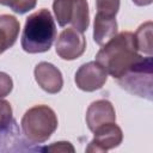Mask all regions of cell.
<instances>
[{
    "mask_svg": "<svg viewBox=\"0 0 153 153\" xmlns=\"http://www.w3.org/2000/svg\"><path fill=\"white\" fill-rule=\"evenodd\" d=\"M135 36L122 31L110 38L96 55V61L114 79L121 78L140 57Z\"/></svg>",
    "mask_w": 153,
    "mask_h": 153,
    "instance_id": "6da1fadb",
    "label": "cell"
},
{
    "mask_svg": "<svg viewBox=\"0 0 153 153\" xmlns=\"http://www.w3.org/2000/svg\"><path fill=\"white\" fill-rule=\"evenodd\" d=\"M56 38V25L51 13L41 8L26 18L20 44L24 51L38 54L48 51Z\"/></svg>",
    "mask_w": 153,
    "mask_h": 153,
    "instance_id": "7a4b0ae2",
    "label": "cell"
},
{
    "mask_svg": "<svg viewBox=\"0 0 153 153\" xmlns=\"http://www.w3.org/2000/svg\"><path fill=\"white\" fill-rule=\"evenodd\" d=\"M20 126L29 142L43 143L56 130L57 117L55 111L48 105H35L24 114Z\"/></svg>",
    "mask_w": 153,
    "mask_h": 153,
    "instance_id": "3957f363",
    "label": "cell"
},
{
    "mask_svg": "<svg viewBox=\"0 0 153 153\" xmlns=\"http://www.w3.org/2000/svg\"><path fill=\"white\" fill-rule=\"evenodd\" d=\"M152 56H141L121 78L117 82L122 88L131 94L152 99Z\"/></svg>",
    "mask_w": 153,
    "mask_h": 153,
    "instance_id": "277c9868",
    "label": "cell"
},
{
    "mask_svg": "<svg viewBox=\"0 0 153 153\" xmlns=\"http://www.w3.org/2000/svg\"><path fill=\"white\" fill-rule=\"evenodd\" d=\"M53 10L60 26L72 24L73 29L85 32L90 25L87 0H54Z\"/></svg>",
    "mask_w": 153,
    "mask_h": 153,
    "instance_id": "5b68a950",
    "label": "cell"
},
{
    "mask_svg": "<svg viewBox=\"0 0 153 153\" xmlns=\"http://www.w3.org/2000/svg\"><path fill=\"white\" fill-rule=\"evenodd\" d=\"M55 49L56 54L62 60L72 61L84 54L86 49V39L82 32H79L73 27L65 29L57 37Z\"/></svg>",
    "mask_w": 153,
    "mask_h": 153,
    "instance_id": "8992f818",
    "label": "cell"
},
{
    "mask_svg": "<svg viewBox=\"0 0 153 153\" xmlns=\"http://www.w3.org/2000/svg\"><path fill=\"white\" fill-rule=\"evenodd\" d=\"M108 79V73L97 62L90 61L79 67L75 73V84L78 88L85 92H93L104 86Z\"/></svg>",
    "mask_w": 153,
    "mask_h": 153,
    "instance_id": "52a82bcc",
    "label": "cell"
},
{
    "mask_svg": "<svg viewBox=\"0 0 153 153\" xmlns=\"http://www.w3.org/2000/svg\"><path fill=\"white\" fill-rule=\"evenodd\" d=\"M93 134H94L93 140L86 147L87 153L106 152L109 149L120 146V143L123 140L122 129L116 124V122L108 123L97 128L93 131Z\"/></svg>",
    "mask_w": 153,
    "mask_h": 153,
    "instance_id": "ba28073f",
    "label": "cell"
},
{
    "mask_svg": "<svg viewBox=\"0 0 153 153\" xmlns=\"http://www.w3.org/2000/svg\"><path fill=\"white\" fill-rule=\"evenodd\" d=\"M35 79L38 86L45 91L47 93L55 94L62 90L63 86V78L57 67L49 62H39L36 65L35 71Z\"/></svg>",
    "mask_w": 153,
    "mask_h": 153,
    "instance_id": "9c48e42d",
    "label": "cell"
},
{
    "mask_svg": "<svg viewBox=\"0 0 153 153\" xmlns=\"http://www.w3.org/2000/svg\"><path fill=\"white\" fill-rule=\"evenodd\" d=\"M112 122H116V112L109 100L98 99L90 104L86 111V124L92 133L97 128Z\"/></svg>",
    "mask_w": 153,
    "mask_h": 153,
    "instance_id": "30bf717a",
    "label": "cell"
},
{
    "mask_svg": "<svg viewBox=\"0 0 153 153\" xmlns=\"http://www.w3.org/2000/svg\"><path fill=\"white\" fill-rule=\"evenodd\" d=\"M117 33L116 14L105 11H97L93 23V39L98 45H103Z\"/></svg>",
    "mask_w": 153,
    "mask_h": 153,
    "instance_id": "8fae6325",
    "label": "cell"
},
{
    "mask_svg": "<svg viewBox=\"0 0 153 153\" xmlns=\"http://www.w3.org/2000/svg\"><path fill=\"white\" fill-rule=\"evenodd\" d=\"M20 24L14 16H0V54L11 48L19 35Z\"/></svg>",
    "mask_w": 153,
    "mask_h": 153,
    "instance_id": "7c38bea8",
    "label": "cell"
},
{
    "mask_svg": "<svg viewBox=\"0 0 153 153\" xmlns=\"http://www.w3.org/2000/svg\"><path fill=\"white\" fill-rule=\"evenodd\" d=\"M152 22H146L139 26L136 32L134 33L137 50L152 56L153 50V41H152Z\"/></svg>",
    "mask_w": 153,
    "mask_h": 153,
    "instance_id": "4fadbf2b",
    "label": "cell"
},
{
    "mask_svg": "<svg viewBox=\"0 0 153 153\" xmlns=\"http://www.w3.org/2000/svg\"><path fill=\"white\" fill-rule=\"evenodd\" d=\"M37 0H0V5L10 7L18 14H25L26 12L36 7Z\"/></svg>",
    "mask_w": 153,
    "mask_h": 153,
    "instance_id": "5bb4252c",
    "label": "cell"
},
{
    "mask_svg": "<svg viewBox=\"0 0 153 153\" xmlns=\"http://www.w3.org/2000/svg\"><path fill=\"white\" fill-rule=\"evenodd\" d=\"M14 123L12 116V106L10 102L0 99V133L7 131Z\"/></svg>",
    "mask_w": 153,
    "mask_h": 153,
    "instance_id": "9a60e30c",
    "label": "cell"
},
{
    "mask_svg": "<svg viewBox=\"0 0 153 153\" xmlns=\"http://www.w3.org/2000/svg\"><path fill=\"white\" fill-rule=\"evenodd\" d=\"M13 88L12 78L4 72H0V98H4L11 93Z\"/></svg>",
    "mask_w": 153,
    "mask_h": 153,
    "instance_id": "2e32d148",
    "label": "cell"
},
{
    "mask_svg": "<svg viewBox=\"0 0 153 153\" xmlns=\"http://www.w3.org/2000/svg\"><path fill=\"white\" fill-rule=\"evenodd\" d=\"M44 151H50V152H74V147L67 142V141H60V142H54L51 146H47L43 148Z\"/></svg>",
    "mask_w": 153,
    "mask_h": 153,
    "instance_id": "e0dca14e",
    "label": "cell"
},
{
    "mask_svg": "<svg viewBox=\"0 0 153 153\" xmlns=\"http://www.w3.org/2000/svg\"><path fill=\"white\" fill-rule=\"evenodd\" d=\"M153 0H133V2L136 5V6H147V5H151Z\"/></svg>",
    "mask_w": 153,
    "mask_h": 153,
    "instance_id": "ac0fdd59",
    "label": "cell"
}]
</instances>
